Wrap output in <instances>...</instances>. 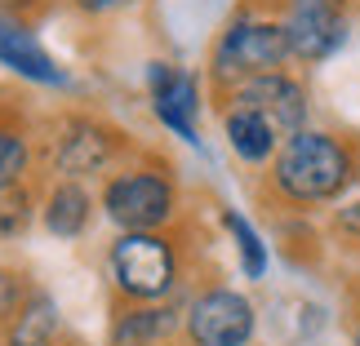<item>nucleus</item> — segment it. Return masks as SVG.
<instances>
[{
	"label": "nucleus",
	"instance_id": "nucleus-1",
	"mask_svg": "<svg viewBox=\"0 0 360 346\" xmlns=\"http://www.w3.org/2000/svg\"><path fill=\"white\" fill-rule=\"evenodd\" d=\"M360 178V156L347 138L325 129H302L285 138L271 160V187L294 209H321V204L347 200L352 182Z\"/></svg>",
	"mask_w": 360,
	"mask_h": 346
},
{
	"label": "nucleus",
	"instance_id": "nucleus-2",
	"mask_svg": "<svg viewBox=\"0 0 360 346\" xmlns=\"http://www.w3.org/2000/svg\"><path fill=\"white\" fill-rule=\"evenodd\" d=\"M289 58H294L289 32L285 22L271 18H236L214 45V72L218 80H231V85H245V80L267 72H285Z\"/></svg>",
	"mask_w": 360,
	"mask_h": 346
},
{
	"label": "nucleus",
	"instance_id": "nucleus-3",
	"mask_svg": "<svg viewBox=\"0 0 360 346\" xmlns=\"http://www.w3.org/2000/svg\"><path fill=\"white\" fill-rule=\"evenodd\" d=\"M112 280L120 293L138 302H156L178 280V258L174 244L160 231H124L112 244Z\"/></svg>",
	"mask_w": 360,
	"mask_h": 346
},
{
	"label": "nucleus",
	"instance_id": "nucleus-4",
	"mask_svg": "<svg viewBox=\"0 0 360 346\" xmlns=\"http://www.w3.org/2000/svg\"><path fill=\"white\" fill-rule=\"evenodd\" d=\"M107 218L124 231H156L174 218V187L165 173H151V169H134V173H120L112 187H107Z\"/></svg>",
	"mask_w": 360,
	"mask_h": 346
},
{
	"label": "nucleus",
	"instance_id": "nucleus-5",
	"mask_svg": "<svg viewBox=\"0 0 360 346\" xmlns=\"http://www.w3.org/2000/svg\"><path fill=\"white\" fill-rule=\"evenodd\" d=\"M254 307L245 293L231 288H210L191 302L187 311V333L196 346H249L254 342Z\"/></svg>",
	"mask_w": 360,
	"mask_h": 346
},
{
	"label": "nucleus",
	"instance_id": "nucleus-6",
	"mask_svg": "<svg viewBox=\"0 0 360 346\" xmlns=\"http://www.w3.org/2000/svg\"><path fill=\"white\" fill-rule=\"evenodd\" d=\"M231 107H254L258 116H267L276 124L281 138H294L307 129V116H311V98L302 89V80H294L289 72H267V76H254L236 85L231 93Z\"/></svg>",
	"mask_w": 360,
	"mask_h": 346
},
{
	"label": "nucleus",
	"instance_id": "nucleus-7",
	"mask_svg": "<svg viewBox=\"0 0 360 346\" xmlns=\"http://www.w3.org/2000/svg\"><path fill=\"white\" fill-rule=\"evenodd\" d=\"M151 89V112L165 129H174L183 142H200L196 138V112H200V85L191 72H178L169 62H151L147 72Z\"/></svg>",
	"mask_w": 360,
	"mask_h": 346
},
{
	"label": "nucleus",
	"instance_id": "nucleus-8",
	"mask_svg": "<svg viewBox=\"0 0 360 346\" xmlns=\"http://www.w3.org/2000/svg\"><path fill=\"white\" fill-rule=\"evenodd\" d=\"M285 32H289V49H294L298 62H329L342 45H347L352 22H347V13L289 5V13H285Z\"/></svg>",
	"mask_w": 360,
	"mask_h": 346
},
{
	"label": "nucleus",
	"instance_id": "nucleus-9",
	"mask_svg": "<svg viewBox=\"0 0 360 346\" xmlns=\"http://www.w3.org/2000/svg\"><path fill=\"white\" fill-rule=\"evenodd\" d=\"M0 62L9 67V72H18L27 80H36V85H63V67L45 53V45L27 32V27H18L13 18H0Z\"/></svg>",
	"mask_w": 360,
	"mask_h": 346
},
{
	"label": "nucleus",
	"instance_id": "nucleus-10",
	"mask_svg": "<svg viewBox=\"0 0 360 346\" xmlns=\"http://www.w3.org/2000/svg\"><path fill=\"white\" fill-rule=\"evenodd\" d=\"M53 160H58L63 173H98L107 160H112V133L103 129V124L94 120H72L58 138V151H53Z\"/></svg>",
	"mask_w": 360,
	"mask_h": 346
},
{
	"label": "nucleus",
	"instance_id": "nucleus-11",
	"mask_svg": "<svg viewBox=\"0 0 360 346\" xmlns=\"http://www.w3.org/2000/svg\"><path fill=\"white\" fill-rule=\"evenodd\" d=\"M223 129H227L231 151H236L245 164H267V160H276V151H281V142H285V138L276 133V124L267 116H258L254 107H231L227 120H223Z\"/></svg>",
	"mask_w": 360,
	"mask_h": 346
},
{
	"label": "nucleus",
	"instance_id": "nucleus-12",
	"mask_svg": "<svg viewBox=\"0 0 360 346\" xmlns=\"http://www.w3.org/2000/svg\"><path fill=\"white\" fill-rule=\"evenodd\" d=\"M89 191H80L76 182H63V187H53L49 191V200H45V227L53 235H63V240H76L80 231L89 227Z\"/></svg>",
	"mask_w": 360,
	"mask_h": 346
},
{
	"label": "nucleus",
	"instance_id": "nucleus-13",
	"mask_svg": "<svg viewBox=\"0 0 360 346\" xmlns=\"http://www.w3.org/2000/svg\"><path fill=\"white\" fill-rule=\"evenodd\" d=\"M58 333V302L49 293H32L18 311V324L9 333V346H49Z\"/></svg>",
	"mask_w": 360,
	"mask_h": 346
},
{
	"label": "nucleus",
	"instance_id": "nucleus-14",
	"mask_svg": "<svg viewBox=\"0 0 360 346\" xmlns=\"http://www.w3.org/2000/svg\"><path fill=\"white\" fill-rule=\"evenodd\" d=\"M174 328V315L165 307H143V311H124L112 324V346H151Z\"/></svg>",
	"mask_w": 360,
	"mask_h": 346
},
{
	"label": "nucleus",
	"instance_id": "nucleus-15",
	"mask_svg": "<svg viewBox=\"0 0 360 346\" xmlns=\"http://www.w3.org/2000/svg\"><path fill=\"white\" fill-rule=\"evenodd\" d=\"M223 227L236 235V248H240V267H245V275L249 280H262L267 275V244H262V235L249 227V218L245 213H223Z\"/></svg>",
	"mask_w": 360,
	"mask_h": 346
},
{
	"label": "nucleus",
	"instance_id": "nucleus-16",
	"mask_svg": "<svg viewBox=\"0 0 360 346\" xmlns=\"http://www.w3.org/2000/svg\"><path fill=\"white\" fill-rule=\"evenodd\" d=\"M27 169V142L13 129H0V191H13Z\"/></svg>",
	"mask_w": 360,
	"mask_h": 346
},
{
	"label": "nucleus",
	"instance_id": "nucleus-17",
	"mask_svg": "<svg viewBox=\"0 0 360 346\" xmlns=\"http://www.w3.org/2000/svg\"><path fill=\"white\" fill-rule=\"evenodd\" d=\"M334 235H338L342 244L360 248V196L338 200V209H334Z\"/></svg>",
	"mask_w": 360,
	"mask_h": 346
},
{
	"label": "nucleus",
	"instance_id": "nucleus-18",
	"mask_svg": "<svg viewBox=\"0 0 360 346\" xmlns=\"http://www.w3.org/2000/svg\"><path fill=\"white\" fill-rule=\"evenodd\" d=\"M22 311V280L13 271H0V320Z\"/></svg>",
	"mask_w": 360,
	"mask_h": 346
},
{
	"label": "nucleus",
	"instance_id": "nucleus-19",
	"mask_svg": "<svg viewBox=\"0 0 360 346\" xmlns=\"http://www.w3.org/2000/svg\"><path fill=\"white\" fill-rule=\"evenodd\" d=\"M27 227V209H22V196H9L0 204V235H13Z\"/></svg>",
	"mask_w": 360,
	"mask_h": 346
},
{
	"label": "nucleus",
	"instance_id": "nucleus-20",
	"mask_svg": "<svg viewBox=\"0 0 360 346\" xmlns=\"http://www.w3.org/2000/svg\"><path fill=\"white\" fill-rule=\"evenodd\" d=\"M289 5H302V9H329V13H347L352 0H289Z\"/></svg>",
	"mask_w": 360,
	"mask_h": 346
},
{
	"label": "nucleus",
	"instance_id": "nucleus-21",
	"mask_svg": "<svg viewBox=\"0 0 360 346\" xmlns=\"http://www.w3.org/2000/svg\"><path fill=\"white\" fill-rule=\"evenodd\" d=\"M120 5H134V0H80V9H94V13H103V9H120Z\"/></svg>",
	"mask_w": 360,
	"mask_h": 346
},
{
	"label": "nucleus",
	"instance_id": "nucleus-22",
	"mask_svg": "<svg viewBox=\"0 0 360 346\" xmlns=\"http://www.w3.org/2000/svg\"><path fill=\"white\" fill-rule=\"evenodd\" d=\"M352 342L360 346V315H356V328H352Z\"/></svg>",
	"mask_w": 360,
	"mask_h": 346
},
{
	"label": "nucleus",
	"instance_id": "nucleus-23",
	"mask_svg": "<svg viewBox=\"0 0 360 346\" xmlns=\"http://www.w3.org/2000/svg\"><path fill=\"white\" fill-rule=\"evenodd\" d=\"M5 5H27V0H5Z\"/></svg>",
	"mask_w": 360,
	"mask_h": 346
}]
</instances>
